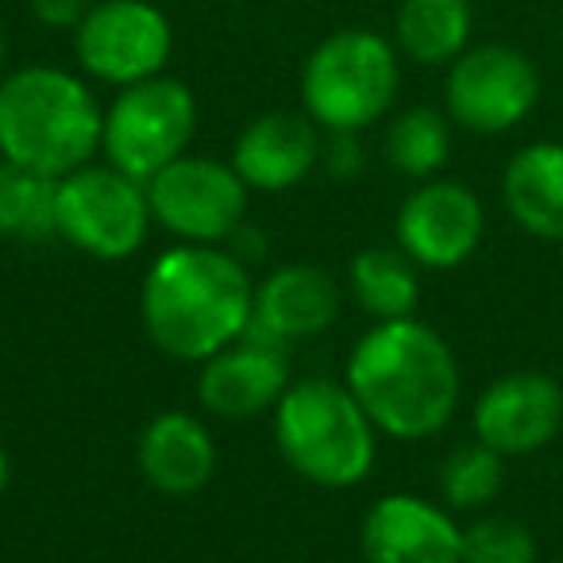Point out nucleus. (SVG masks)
<instances>
[{"instance_id":"nucleus-1","label":"nucleus","mask_w":563,"mask_h":563,"mask_svg":"<svg viewBox=\"0 0 563 563\" xmlns=\"http://www.w3.org/2000/svg\"><path fill=\"white\" fill-rule=\"evenodd\" d=\"M344 383L375 429L406 444L444 432L463 398L452 344L417 317L371 324L347 355Z\"/></svg>"},{"instance_id":"nucleus-2","label":"nucleus","mask_w":563,"mask_h":563,"mask_svg":"<svg viewBox=\"0 0 563 563\" xmlns=\"http://www.w3.org/2000/svg\"><path fill=\"white\" fill-rule=\"evenodd\" d=\"M255 282L220 243H174L143 274L140 317L151 344L178 363H205L247 336Z\"/></svg>"},{"instance_id":"nucleus-3","label":"nucleus","mask_w":563,"mask_h":563,"mask_svg":"<svg viewBox=\"0 0 563 563\" xmlns=\"http://www.w3.org/2000/svg\"><path fill=\"white\" fill-rule=\"evenodd\" d=\"M104 109L81 74L20 66L0 78V158L47 178H66L101 151Z\"/></svg>"},{"instance_id":"nucleus-4","label":"nucleus","mask_w":563,"mask_h":563,"mask_svg":"<svg viewBox=\"0 0 563 563\" xmlns=\"http://www.w3.org/2000/svg\"><path fill=\"white\" fill-rule=\"evenodd\" d=\"M274 444L306 483L324 490L360 486L378 460L375 421L347 383L324 375L290 383L282 394L274 406Z\"/></svg>"},{"instance_id":"nucleus-5","label":"nucleus","mask_w":563,"mask_h":563,"mask_svg":"<svg viewBox=\"0 0 563 563\" xmlns=\"http://www.w3.org/2000/svg\"><path fill=\"white\" fill-rule=\"evenodd\" d=\"M398 47L367 27L332 32L301 66V112L321 132H363L398 101Z\"/></svg>"},{"instance_id":"nucleus-6","label":"nucleus","mask_w":563,"mask_h":563,"mask_svg":"<svg viewBox=\"0 0 563 563\" xmlns=\"http://www.w3.org/2000/svg\"><path fill=\"white\" fill-rule=\"evenodd\" d=\"M147 186L109 163H89L58 178L55 235L74 251L101 263L128 258L147 243L151 232Z\"/></svg>"},{"instance_id":"nucleus-7","label":"nucleus","mask_w":563,"mask_h":563,"mask_svg":"<svg viewBox=\"0 0 563 563\" xmlns=\"http://www.w3.org/2000/svg\"><path fill=\"white\" fill-rule=\"evenodd\" d=\"M194 132L197 101L189 86L158 74V78L117 89L112 104L104 109L101 155L135 181H151L163 166L186 155Z\"/></svg>"},{"instance_id":"nucleus-8","label":"nucleus","mask_w":563,"mask_h":563,"mask_svg":"<svg viewBox=\"0 0 563 563\" xmlns=\"http://www.w3.org/2000/svg\"><path fill=\"white\" fill-rule=\"evenodd\" d=\"M174 55V27L151 0H93L74 27V58L89 81L128 89L158 78Z\"/></svg>"},{"instance_id":"nucleus-9","label":"nucleus","mask_w":563,"mask_h":563,"mask_svg":"<svg viewBox=\"0 0 563 563\" xmlns=\"http://www.w3.org/2000/svg\"><path fill=\"white\" fill-rule=\"evenodd\" d=\"M147 186L151 220L178 243H220L224 247L247 224V194L232 163L209 155H181Z\"/></svg>"},{"instance_id":"nucleus-10","label":"nucleus","mask_w":563,"mask_h":563,"mask_svg":"<svg viewBox=\"0 0 563 563\" xmlns=\"http://www.w3.org/2000/svg\"><path fill=\"white\" fill-rule=\"evenodd\" d=\"M540 101V70L509 43L467 47L444 78V112L455 128L475 135L514 132Z\"/></svg>"},{"instance_id":"nucleus-11","label":"nucleus","mask_w":563,"mask_h":563,"mask_svg":"<svg viewBox=\"0 0 563 563\" xmlns=\"http://www.w3.org/2000/svg\"><path fill=\"white\" fill-rule=\"evenodd\" d=\"M398 247L421 271H455L478 251L486 235L483 197L452 178L417 181L394 217Z\"/></svg>"},{"instance_id":"nucleus-12","label":"nucleus","mask_w":563,"mask_h":563,"mask_svg":"<svg viewBox=\"0 0 563 563\" xmlns=\"http://www.w3.org/2000/svg\"><path fill=\"white\" fill-rule=\"evenodd\" d=\"M471 429L506 460L540 452L563 429V386L544 371H509L478 394Z\"/></svg>"},{"instance_id":"nucleus-13","label":"nucleus","mask_w":563,"mask_h":563,"mask_svg":"<svg viewBox=\"0 0 563 563\" xmlns=\"http://www.w3.org/2000/svg\"><path fill=\"white\" fill-rule=\"evenodd\" d=\"M367 563H463V525L444 501L383 494L360 529Z\"/></svg>"},{"instance_id":"nucleus-14","label":"nucleus","mask_w":563,"mask_h":563,"mask_svg":"<svg viewBox=\"0 0 563 563\" xmlns=\"http://www.w3.org/2000/svg\"><path fill=\"white\" fill-rule=\"evenodd\" d=\"M290 360L286 347L271 340L243 336L201 363L197 375V401L205 413L220 421H251L258 413H271L290 390Z\"/></svg>"},{"instance_id":"nucleus-15","label":"nucleus","mask_w":563,"mask_h":563,"mask_svg":"<svg viewBox=\"0 0 563 563\" xmlns=\"http://www.w3.org/2000/svg\"><path fill=\"white\" fill-rule=\"evenodd\" d=\"M340 306H344V290L329 271L309 263L278 266L255 286L247 332L278 347H290L329 332L340 317Z\"/></svg>"},{"instance_id":"nucleus-16","label":"nucleus","mask_w":563,"mask_h":563,"mask_svg":"<svg viewBox=\"0 0 563 563\" xmlns=\"http://www.w3.org/2000/svg\"><path fill=\"white\" fill-rule=\"evenodd\" d=\"M321 128L306 112H266L235 135L228 163L247 189L282 194L301 186L321 166Z\"/></svg>"},{"instance_id":"nucleus-17","label":"nucleus","mask_w":563,"mask_h":563,"mask_svg":"<svg viewBox=\"0 0 563 563\" xmlns=\"http://www.w3.org/2000/svg\"><path fill=\"white\" fill-rule=\"evenodd\" d=\"M135 463L147 486H155L158 494L189 498L205 490L217 475V440L201 417L166 409L143 424Z\"/></svg>"},{"instance_id":"nucleus-18","label":"nucleus","mask_w":563,"mask_h":563,"mask_svg":"<svg viewBox=\"0 0 563 563\" xmlns=\"http://www.w3.org/2000/svg\"><path fill=\"white\" fill-rule=\"evenodd\" d=\"M501 201L525 235L563 240V143L540 140L521 147L501 174Z\"/></svg>"},{"instance_id":"nucleus-19","label":"nucleus","mask_w":563,"mask_h":563,"mask_svg":"<svg viewBox=\"0 0 563 563\" xmlns=\"http://www.w3.org/2000/svg\"><path fill=\"white\" fill-rule=\"evenodd\" d=\"M471 0H401L394 16V47L417 66H452L471 47Z\"/></svg>"},{"instance_id":"nucleus-20","label":"nucleus","mask_w":563,"mask_h":563,"mask_svg":"<svg viewBox=\"0 0 563 563\" xmlns=\"http://www.w3.org/2000/svg\"><path fill=\"white\" fill-rule=\"evenodd\" d=\"M347 294L375 321L417 317L421 301V266L401 247H367L347 266Z\"/></svg>"},{"instance_id":"nucleus-21","label":"nucleus","mask_w":563,"mask_h":563,"mask_svg":"<svg viewBox=\"0 0 563 563\" xmlns=\"http://www.w3.org/2000/svg\"><path fill=\"white\" fill-rule=\"evenodd\" d=\"M452 120L432 104H409L386 124L383 155L394 174L409 181L440 178L452 158Z\"/></svg>"},{"instance_id":"nucleus-22","label":"nucleus","mask_w":563,"mask_h":563,"mask_svg":"<svg viewBox=\"0 0 563 563\" xmlns=\"http://www.w3.org/2000/svg\"><path fill=\"white\" fill-rule=\"evenodd\" d=\"M58 181L0 158V240L43 243L55 235Z\"/></svg>"},{"instance_id":"nucleus-23","label":"nucleus","mask_w":563,"mask_h":563,"mask_svg":"<svg viewBox=\"0 0 563 563\" xmlns=\"http://www.w3.org/2000/svg\"><path fill=\"white\" fill-rule=\"evenodd\" d=\"M440 501L452 514H478L490 501H498L501 486H506V455L486 448L483 440H467V444L452 448L437 471Z\"/></svg>"},{"instance_id":"nucleus-24","label":"nucleus","mask_w":563,"mask_h":563,"mask_svg":"<svg viewBox=\"0 0 563 563\" xmlns=\"http://www.w3.org/2000/svg\"><path fill=\"white\" fill-rule=\"evenodd\" d=\"M540 548L529 525L514 517H478L463 529V563H537Z\"/></svg>"},{"instance_id":"nucleus-25","label":"nucleus","mask_w":563,"mask_h":563,"mask_svg":"<svg viewBox=\"0 0 563 563\" xmlns=\"http://www.w3.org/2000/svg\"><path fill=\"white\" fill-rule=\"evenodd\" d=\"M321 166L332 174V178H355L360 166H363L360 132H324Z\"/></svg>"},{"instance_id":"nucleus-26","label":"nucleus","mask_w":563,"mask_h":563,"mask_svg":"<svg viewBox=\"0 0 563 563\" xmlns=\"http://www.w3.org/2000/svg\"><path fill=\"white\" fill-rule=\"evenodd\" d=\"M89 4L93 0H27V12H32L35 20H40L43 27H78L81 16L89 12Z\"/></svg>"},{"instance_id":"nucleus-27","label":"nucleus","mask_w":563,"mask_h":563,"mask_svg":"<svg viewBox=\"0 0 563 563\" xmlns=\"http://www.w3.org/2000/svg\"><path fill=\"white\" fill-rule=\"evenodd\" d=\"M9 483H12V460L4 452V444H0V494L9 490Z\"/></svg>"},{"instance_id":"nucleus-28","label":"nucleus","mask_w":563,"mask_h":563,"mask_svg":"<svg viewBox=\"0 0 563 563\" xmlns=\"http://www.w3.org/2000/svg\"><path fill=\"white\" fill-rule=\"evenodd\" d=\"M4 55H9V43H4V16H0V78H4Z\"/></svg>"}]
</instances>
